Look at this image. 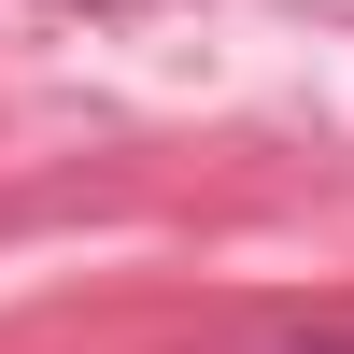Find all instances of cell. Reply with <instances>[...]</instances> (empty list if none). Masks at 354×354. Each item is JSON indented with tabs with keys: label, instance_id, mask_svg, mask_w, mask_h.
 Returning a JSON list of instances; mask_svg holds the SVG:
<instances>
[{
	"label": "cell",
	"instance_id": "cell-1",
	"mask_svg": "<svg viewBox=\"0 0 354 354\" xmlns=\"http://www.w3.org/2000/svg\"><path fill=\"white\" fill-rule=\"evenodd\" d=\"M57 15H156V0H57Z\"/></svg>",
	"mask_w": 354,
	"mask_h": 354
},
{
	"label": "cell",
	"instance_id": "cell-2",
	"mask_svg": "<svg viewBox=\"0 0 354 354\" xmlns=\"http://www.w3.org/2000/svg\"><path fill=\"white\" fill-rule=\"evenodd\" d=\"M298 354H354V340H298Z\"/></svg>",
	"mask_w": 354,
	"mask_h": 354
}]
</instances>
